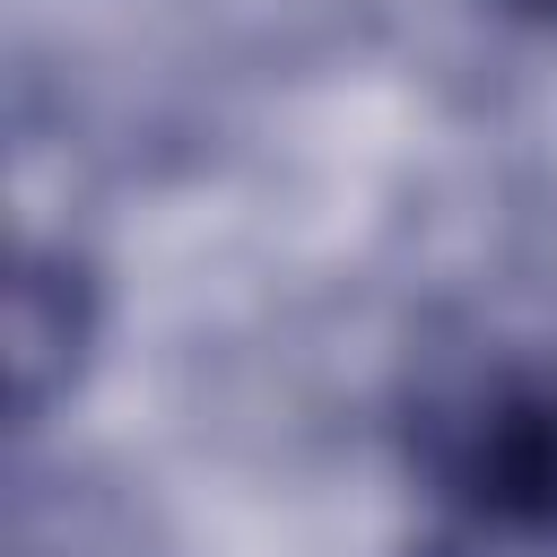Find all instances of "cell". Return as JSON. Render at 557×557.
Wrapping results in <instances>:
<instances>
[{"instance_id":"obj_1","label":"cell","mask_w":557,"mask_h":557,"mask_svg":"<svg viewBox=\"0 0 557 557\" xmlns=\"http://www.w3.org/2000/svg\"><path fill=\"white\" fill-rule=\"evenodd\" d=\"M418 461L505 531H557V357H453L418 392Z\"/></svg>"},{"instance_id":"obj_2","label":"cell","mask_w":557,"mask_h":557,"mask_svg":"<svg viewBox=\"0 0 557 557\" xmlns=\"http://www.w3.org/2000/svg\"><path fill=\"white\" fill-rule=\"evenodd\" d=\"M87 331H96L87 270L61 252H26L9 278V400H17V418H35L52 392H70Z\"/></svg>"},{"instance_id":"obj_3","label":"cell","mask_w":557,"mask_h":557,"mask_svg":"<svg viewBox=\"0 0 557 557\" xmlns=\"http://www.w3.org/2000/svg\"><path fill=\"white\" fill-rule=\"evenodd\" d=\"M505 9H522V17H557V0H505Z\"/></svg>"}]
</instances>
